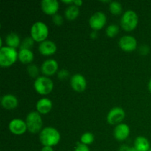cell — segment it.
<instances>
[{
  "label": "cell",
  "instance_id": "obj_33",
  "mask_svg": "<svg viewBox=\"0 0 151 151\" xmlns=\"http://www.w3.org/2000/svg\"><path fill=\"white\" fill-rule=\"evenodd\" d=\"M97 31H95V30H93L92 32H91V34H90V37H91V38H93V39H95V38H97Z\"/></svg>",
  "mask_w": 151,
  "mask_h": 151
},
{
  "label": "cell",
  "instance_id": "obj_26",
  "mask_svg": "<svg viewBox=\"0 0 151 151\" xmlns=\"http://www.w3.org/2000/svg\"><path fill=\"white\" fill-rule=\"evenodd\" d=\"M35 41L32 39V37H27L25 38L23 41L21 42L20 45V50L22 49H26V50H31L32 48V47L34 46V43Z\"/></svg>",
  "mask_w": 151,
  "mask_h": 151
},
{
  "label": "cell",
  "instance_id": "obj_6",
  "mask_svg": "<svg viewBox=\"0 0 151 151\" xmlns=\"http://www.w3.org/2000/svg\"><path fill=\"white\" fill-rule=\"evenodd\" d=\"M25 122L27 127V131L31 134L40 133L42 130L43 119L41 115L36 111L29 112L27 115Z\"/></svg>",
  "mask_w": 151,
  "mask_h": 151
},
{
  "label": "cell",
  "instance_id": "obj_12",
  "mask_svg": "<svg viewBox=\"0 0 151 151\" xmlns=\"http://www.w3.org/2000/svg\"><path fill=\"white\" fill-rule=\"evenodd\" d=\"M70 86L74 91L83 92L87 87V81L81 74H75L70 78Z\"/></svg>",
  "mask_w": 151,
  "mask_h": 151
},
{
  "label": "cell",
  "instance_id": "obj_36",
  "mask_svg": "<svg viewBox=\"0 0 151 151\" xmlns=\"http://www.w3.org/2000/svg\"><path fill=\"white\" fill-rule=\"evenodd\" d=\"M147 88H148L149 91L151 93V78L150 79V81H149L148 84H147Z\"/></svg>",
  "mask_w": 151,
  "mask_h": 151
},
{
  "label": "cell",
  "instance_id": "obj_35",
  "mask_svg": "<svg viewBox=\"0 0 151 151\" xmlns=\"http://www.w3.org/2000/svg\"><path fill=\"white\" fill-rule=\"evenodd\" d=\"M62 2L63 3H64V4H67L68 6H69V5H72V4H73V3H74V1L73 0H69V1H66V0H63V1H62Z\"/></svg>",
  "mask_w": 151,
  "mask_h": 151
},
{
  "label": "cell",
  "instance_id": "obj_3",
  "mask_svg": "<svg viewBox=\"0 0 151 151\" xmlns=\"http://www.w3.org/2000/svg\"><path fill=\"white\" fill-rule=\"evenodd\" d=\"M138 24V15L134 10H128L124 12L120 19V26L123 30L131 32L137 27Z\"/></svg>",
  "mask_w": 151,
  "mask_h": 151
},
{
  "label": "cell",
  "instance_id": "obj_19",
  "mask_svg": "<svg viewBox=\"0 0 151 151\" xmlns=\"http://www.w3.org/2000/svg\"><path fill=\"white\" fill-rule=\"evenodd\" d=\"M134 147L138 151H148L150 149V142L146 137L140 136L136 138Z\"/></svg>",
  "mask_w": 151,
  "mask_h": 151
},
{
  "label": "cell",
  "instance_id": "obj_8",
  "mask_svg": "<svg viewBox=\"0 0 151 151\" xmlns=\"http://www.w3.org/2000/svg\"><path fill=\"white\" fill-rule=\"evenodd\" d=\"M107 22L106 15L102 11H97L92 14L90 17L88 24L93 30L98 31L102 29Z\"/></svg>",
  "mask_w": 151,
  "mask_h": 151
},
{
  "label": "cell",
  "instance_id": "obj_28",
  "mask_svg": "<svg viewBox=\"0 0 151 151\" xmlns=\"http://www.w3.org/2000/svg\"><path fill=\"white\" fill-rule=\"evenodd\" d=\"M57 76L59 80H61V81H63V80H66L69 77V72L67 70V69H62L58 72Z\"/></svg>",
  "mask_w": 151,
  "mask_h": 151
},
{
  "label": "cell",
  "instance_id": "obj_37",
  "mask_svg": "<svg viewBox=\"0 0 151 151\" xmlns=\"http://www.w3.org/2000/svg\"><path fill=\"white\" fill-rule=\"evenodd\" d=\"M132 151H138V150H137L135 148H134V147H132Z\"/></svg>",
  "mask_w": 151,
  "mask_h": 151
},
{
  "label": "cell",
  "instance_id": "obj_24",
  "mask_svg": "<svg viewBox=\"0 0 151 151\" xmlns=\"http://www.w3.org/2000/svg\"><path fill=\"white\" fill-rule=\"evenodd\" d=\"M40 71H41V69H38V67L35 64L31 63V64L28 65L27 67V72L28 75L30 78H35V80L39 77Z\"/></svg>",
  "mask_w": 151,
  "mask_h": 151
},
{
  "label": "cell",
  "instance_id": "obj_18",
  "mask_svg": "<svg viewBox=\"0 0 151 151\" xmlns=\"http://www.w3.org/2000/svg\"><path fill=\"white\" fill-rule=\"evenodd\" d=\"M18 59L23 64H31L34 59V54L31 50L22 49L19 50Z\"/></svg>",
  "mask_w": 151,
  "mask_h": 151
},
{
  "label": "cell",
  "instance_id": "obj_34",
  "mask_svg": "<svg viewBox=\"0 0 151 151\" xmlns=\"http://www.w3.org/2000/svg\"><path fill=\"white\" fill-rule=\"evenodd\" d=\"M73 4H75L77 7H79L80 6H81L83 4V1H81V0H74Z\"/></svg>",
  "mask_w": 151,
  "mask_h": 151
},
{
  "label": "cell",
  "instance_id": "obj_9",
  "mask_svg": "<svg viewBox=\"0 0 151 151\" xmlns=\"http://www.w3.org/2000/svg\"><path fill=\"white\" fill-rule=\"evenodd\" d=\"M8 129L10 133L16 136H21L27 131V127L25 120L19 118H15L10 121Z\"/></svg>",
  "mask_w": 151,
  "mask_h": 151
},
{
  "label": "cell",
  "instance_id": "obj_17",
  "mask_svg": "<svg viewBox=\"0 0 151 151\" xmlns=\"http://www.w3.org/2000/svg\"><path fill=\"white\" fill-rule=\"evenodd\" d=\"M1 106L7 110H13L19 106V100L15 95L12 94H6L1 98Z\"/></svg>",
  "mask_w": 151,
  "mask_h": 151
},
{
  "label": "cell",
  "instance_id": "obj_22",
  "mask_svg": "<svg viewBox=\"0 0 151 151\" xmlns=\"http://www.w3.org/2000/svg\"><path fill=\"white\" fill-rule=\"evenodd\" d=\"M109 10L113 15H119L122 12V6L119 1H113L109 3Z\"/></svg>",
  "mask_w": 151,
  "mask_h": 151
},
{
  "label": "cell",
  "instance_id": "obj_21",
  "mask_svg": "<svg viewBox=\"0 0 151 151\" xmlns=\"http://www.w3.org/2000/svg\"><path fill=\"white\" fill-rule=\"evenodd\" d=\"M80 9L75 4L68 6L64 11V16L67 20L74 21L79 16Z\"/></svg>",
  "mask_w": 151,
  "mask_h": 151
},
{
  "label": "cell",
  "instance_id": "obj_23",
  "mask_svg": "<svg viewBox=\"0 0 151 151\" xmlns=\"http://www.w3.org/2000/svg\"><path fill=\"white\" fill-rule=\"evenodd\" d=\"M80 142L85 145H90L94 142V135L91 132H86L81 135Z\"/></svg>",
  "mask_w": 151,
  "mask_h": 151
},
{
  "label": "cell",
  "instance_id": "obj_32",
  "mask_svg": "<svg viewBox=\"0 0 151 151\" xmlns=\"http://www.w3.org/2000/svg\"><path fill=\"white\" fill-rule=\"evenodd\" d=\"M41 151H54V149L52 147H50V146H43Z\"/></svg>",
  "mask_w": 151,
  "mask_h": 151
},
{
  "label": "cell",
  "instance_id": "obj_4",
  "mask_svg": "<svg viewBox=\"0 0 151 151\" xmlns=\"http://www.w3.org/2000/svg\"><path fill=\"white\" fill-rule=\"evenodd\" d=\"M34 89L38 94L45 96L50 94L54 88V83L49 77L39 76L33 83Z\"/></svg>",
  "mask_w": 151,
  "mask_h": 151
},
{
  "label": "cell",
  "instance_id": "obj_25",
  "mask_svg": "<svg viewBox=\"0 0 151 151\" xmlns=\"http://www.w3.org/2000/svg\"><path fill=\"white\" fill-rule=\"evenodd\" d=\"M119 32V27L115 24L109 25L106 29V34L109 38H114Z\"/></svg>",
  "mask_w": 151,
  "mask_h": 151
},
{
  "label": "cell",
  "instance_id": "obj_38",
  "mask_svg": "<svg viewBox=\"0 0 151 151\" xmlns=\"http://www.w3.org/2000/svg\"><path fill=\"white\" fill-rule=\"evenodd\" d=\"M148 151H151V147H150V150H149Z\"/></svg>",
  "mask_w": 151,
  "mask_h": 151
},
{
  "label": "cell",
  "instance_id": "obj_29",
  "mask_svg": "<svg viewBox=\"0 0 151 151\" xmlns=\"http://www.w3.org/2000/svg\"><path fill=\"white\" fill-rule=\"evenodd\" d=\"M139 53L142 55H147L150 52V47L147 45H146V44L142 45L139 47Z\"/></svg>",
  "mask_w": 151,
  "mask_h": 151
},
{
  "label": "cell",
  "instance_id": "obj_27",
  "mask_svg": "<svg viewBox=\"0 0 151 151\" xmlns=\"http://www.w3.org/2000/svg\"><path fill=\"white\" fill-rule=\"evenodd\" d=\"M52 21L53 24L56 26H61L63 23V17L61 16V15L57 14L54 15L52 18Z\"/></svg>",
  "mask_w": 151,
  "mask_h": 151
},
{
  "label": "cell",
  "instance_id": "obj_14",
  "mask_svg": "<svg viewBox=\"0 0 151 151\" xmlns=\"http://www.w3.org/2000/svg\"><path fill=\"white\" fill-rule=\"evenodd\" d=\"M42 11L49 16L57 14L59 10V2L57 0H43L41 2Z\"/></svg>",
  "mask_w": 151,
  "mask_h": 151
},
{
  "label": "cell",
  "instance_id": "obj_1",
  "mask_svg": "<svg viewBox=\"0 0 151 151\" xmlns=\"http://www.w3.org/2000/svg\"><path fill=\"white\" fill-rule=\"evenodd\" d=\"M39 141L43 146L54 147L60 141V134L53 127H46L39 133Z\"/></svg>",
  "mask_w": 151,
  "mask_h": 151
},
{
  "label": "cell",
  "instance_id": "obj_7",
  "mask_svg": "<svg viewBox=\"0 0 151 151\" xmlns=\"http://www.w3.org/2000/svg\"><path fill=\"white\" fill-rule=\"evenodd\" d=\"M125 117V112L121 107H114L111 109L106 116V120L109 125H117L122 123Z\"/></svg>",
  "mask_w": 151,
  "mask_h": 151
},
{
  "label": "cell",
  "instance_id": "obj_10",
  "mask_svg": "<svg viewBox=\"0 0 151 151\" xmlns=\"http://www.w3.org/2000/svg\"><path fill=\"white\" fill-rule=\"evenodd\" d=\"M119 47L122 51L131 52L137 48V41L132 35H124L119 38Z\"/></svg>",
  "mask_w": 151,
  "mask_h": 151
},
{
  "label": "cell",
  "instance_id": "obj_31",
  "mask_svg": "<svg viewBox=\"0 0 151 151\" xmlns=\"http://www.w3.org/2000/svg\"><path fill=\"white\" fill-rule=\"evenodd\" d=\"M119 151H132V147H129L127 145H122L119 148Z\"/></svg>",
  "mask_w": 151,
  "mask_h": 151
},
{
  "label": "cell",
  "instance_id": "obj_16",
  "mask_svg": "<svg viewBox=\"0 0 151 151\" xmlns=\"http://www.w3.org/2000/svg\"><path fill=\"white\" fill-rule=\"evenodd\" d=\"M53 107V103L50 98L47 97H42L37 101L35 108L36 111L41 115L47 114L52 111Z\"/></svg>",
  "mask_w": 151,
  "mask_h": 151
},
{
  "label": "cell",
  "instance_id": "obj_13",
  "mask_svg": "<svg viewBox=\"0 0 151 151\" xmlns=\"http://www.w3.org/2000/svg\"><path fill=\"white\" fill-rule=\"evenodd\" d=\"M131 133L130 127L125 123H120L116 125L114 130V137L115 139L119 142H122L128 138Z\"/></svg>",
  "mask_w": 151,
  "mask_h": 151
},
{
  "label": "cell",
  "instance_id": "obj_2",
  "mask_svg": "<svg viewBox=\"0 0 151 151\" xmlns=\"http://www.w3.org/2000/svg\"><path fill=\"white\" fill-rule=\"evenodd\" d=\"M19 52L16 49L7 46L0 48V66L3 68H8L13 66L18 60Z\"/></svg>",
  "mask_w": 151,
  "mask_h": 151
},
{
  "label": "cell",
  "instance_id": "obj_20",
  "mask_svg": "<svg viewBox=\"0 0 151 151\" xmlns=\"http://www.w3.org/2000/svg\"><path fill=\"white\" fill-rule=\"evenodd\" d=\"M21 42L22 41L20 39V37L16 32H10V33L7 34L5 38L6 45L11 48L16 49L19 47H20Z\"/></svg>",
  "mask_w": 151,
  "mask_h": 151
},
{
  "label": "cell",
  "instance_id": "obj_5",
  "mask_svg": "<svg viewBox=\"0 0 151 151\" xmlns=\"http://www.w3.org/2000/svg\"><path fill=\"white\" fill-rule=\"evenodd\" d=\"M49 35V27L44 22L38 21L32 25L30 29V36L38 43L47 40Z\"/></svg>",
  "mask_w": 151,
  "mask_h": 151
},
{
  "label": "cell",
  "instance_id": "obj_11",
  "mask_svg": "<svg viewBox=\"0 0 151 151\" xmlns=\"http://www.w3.org/2000/svg\"><path fill=\"white\" fill-rule=\"evenodd\" d=\"M58 63L55 59H47L44 60L41 66V72L44 76H52L58 72Z\"/></svg>",
  "mask_w": 151,
  "mask_h": 151
},
{
  "label": "cell",
  "instance_id": "obj_30",
  "mask_svg": "<svg viewBox=\"0 0 151 151\" xmlns=\"http://www.w3.org/2000/svg\"><path fill=\"white\" fill-rule=\"evenodd\" d=\"M74 151H90L88 146L82 144V143H78L77 146L75 147Z\"/></svg>",
  "mask_w": 151,
  "mask_h": 151
},
{
  "label": "cell",
  "instance_id": "obj_15",
  "mask_svg": "<svg viewBox=\"0 0 151 151\" xmlns=\"http://www.w3.org/2000/svg\"><path fill=\"white\" fill-rule=\"evenodd\" d=\"M38 52L44 56H50L55 54L57 52V46L55 43L50 40H46L40 43L38 46Z\"/></svg>",
  "mask_w": 151,
  "mask_h": 151
}]
</instances>
